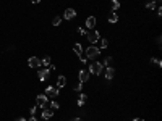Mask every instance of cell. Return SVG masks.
I'll return each instance as SVG.
<instances>
[{
	"label": "cell",
	"instance_id": "obj_17",
	"mask_svg": "<svg viewBox=\"0 0 162 121\" xmlns=\"http://www.w3.org/2000/svg\"><path fill=\"white\" fill-rule=\"evenodd\" d=\"M50 62H52V60H50V56H44V58L41 60V63L44 65V66H47V68H49V65H50Z\"/></svg>",
	"mask_w": 162,
	"mask_h": 121
},
{
	"label": "cell",
	"instance_id": "obj_22",
	"mask_svg": "<svg viewBox=\"0 0 162 121\" xmlns=\"http://www.w3.org/2000/svg\"><path fill=\"white\" fill-rule=\"evenodd\" d=\"M50 110H52V111L58 110V103L57 102H50Z\"/></svg>",
	"mask_w": 162,
	"mask_h": 121
},
{
	"label": "cell",
	"instance_id": "obj_25",
	"mask_svg": "<svg viewBox=\"0 0 162 121\" xmlns=\"http://www.w3.org/2000/svg\"><path fill=\"white\" fill-rule=\"evenodd\" d=\"M78 32H80V34H83V36H86V34H88V31H86L84 27H80V29H78Z\"/></svg>",
	"mask_w": 162,
	"mask_h": 121
},
{
	"label": "cell",
	"instance_id": "obj_24",
	"mask_svg": "<svg viewBox=\"0 0 162 121\" xmlns=\"http://www.w3.org/2000/svg\"><path fill=\"white\" fill-rule=\"evenodd\" d=\"M151 62H154V63H156V65H157V66H159V68L162 66V62H161V60H159V58H152V60H151Z\"/></svg>",
	"mask_w": 162,
	"mask_h": 121
},
{
	"label": "cell",
	"instance_id": "obj_23",
	"mask_svg": "<svg viewBox=\"0 0 162 121\" xmlns=\"http://www.w3.org/2000/svg\"><path fill=\"white\" fill-rule=\"evenodd\" d=\"M107 45H109V40H107V39H102V40H101V47H102V48H107Z\"/></svg>",
	"mask_w": 162,
	"mask_h": 121
},
{
	"label": "cell",
	"instance_id": "obj_6",
	"mask_svg": "<svg viewBox=\"0 0 162 121\" xmlns=\"http://www.w3.org/2000/svg\"><path fill=\"white\" fill-rule=\"evenodd\" d=\"M46 95L47 97H57L58 95V87H54V86L46 87Z\"/></svg>",
	"mask_w": 162,
	"mask_h": 121
},
{
	"label": "cell",
	"instance_id": "obj_15",
	"mask_svg": "<svg viewBox=\"0 0 162 121\" xmlns=\"http://www.w3.org/2000/svg\"><path fill=\"white\" fill-rule=\"evenodd\" d=\"M52 116H54L52 110H44V111H42V118H44V120H49V118H52Z\"/></svg>",
	"mask_w": 162,
	"mask_h": 121
},
{
	"label": "cell",
	"instance_id": "obj_34",
	"mask_svg": "<svg viewBox=\"0 0 162 121\" xmlns=\"http://www.w3.org/2000/svg\"><path fill=\"white\" fill-rule=\"evenodd\" d=\"M156 2H161V0H156Z\"/></svg>",
	"mask_w": 162,
	"mask_h": 121
},
{
	"label": "cell",
	"instance_id": "obj_12",
	"mask_svg": "<svg viewBox=\"0 0 162 121\" xmlns=\"http://www.w3.org/2000/svg\"><path fill=\"white\" fill-rule=\"evenodd\" d=\"M73 52H75V55H78L81 58V56H83V47H81V44H75Z\"/></svg>",
	"mask_w": 162,
	"mask_h": 121
},
{
	"label": "cell",
	"instance_id": "obj_9",
	"mask_svg": "<svg viewBox=\"0 0 162 121\" xmlns=\"http://www.w3.org/2000/svg\"><path fill=\"white\" fill-rule=\"evenodd\" d=\"M75 16H76V11H75L73 8H66V10H65V15H63V18H65V19H73Z\"/></svg>",
	"mask_w": 162,
	"mask_h": 121
},
{
	"label": "cell",
	"instance_id": "obj_32",
	"mask_svg": "<svg viewBox=\"0 0 162 121\" xmlns=\"http://www.w3.org/2000/svg\"><path fill=\"white\" fill-rule=\"evenodd\" d=\"M70 121H81L80 118H73V120H70Z\"/></svg>",
	"mask_w": 162,
	"mask_h": 121
},
{
	"label": "cell",
	"instance_id": "obj_1",
	"mask_svg": "<svg viewBox=\"0 0 162 121\" xmlns=\"http://www.w3.org/2000/svg\"><path fill=\"white\" fill-rule=\"evenodd\" d=\"M84 52H86V56H88V58L94 60V58H97V56H99V53H101V48H97L96 45H89Z\"/></svg>",
	"mask_w": 162,
	"mask_h": 121
},
{
	"label": "cell",
	"instance_id": "obj_8",
	"mask_svg": "<svg viewBox=\"0 0 162 121\" xmlns=\"http://www.w3.org/2000/svg\"><path fill=\"white\" fill-rule=\"evenodd\" d=\"M49 76H50V70H49V68H44V70L39 71V79H41V81L49 79Z\"/></svg>",
	"mask_w": 162,
	"mask_h": 121
},
{
	"label": "cell",
	"instance_id": "obj_20",
	"mask_svg": "<svg viewBox=\"0 0 162 121\" xmlns=\"http://www.w3.org/2000/svg\"><path fill=\"white\" fill-rule=\"evenodd\" d=\"M112 62H113L112 56H107V58H105V62H104V65H105V66H112Z\"/></svg>",
	"mask_w": 162,
	"mask_h": 121
},
{
	"label": "cell",
	"instance_id": "obj_33",
	"mask_svg": "<svg viewBox=\"0 0 162 121\" xmlns=\"http://www.w3.org/2000/svg\"><path fill=\"white\" fill-rule=\"evenodd\" d=\"M133 121H144V120H141V118H135Z\"/></svg>",
	"mask_w": 162,
	"mask_h": 121
},
{
	"label": "cell",
	"instance_id": "obj_11",
	"mask_svg": "<svg viewBox=\"0 0 162 121\" xmlns=\"http://www.w3.org/2000/svg\"><path fill=\"white\" fill-rule=\"evenodd\" d=\"M88 79H89L88 71H86V70H81V71H80V82H88Z\"/></svg>",
	"mask_w": 162,
	"mask_h": 121
},
{
	"label": "cell",
	"instance_id": "obj_31",
	"mask_svg": "<svg viewBox=\"0 0 162 121\" xmlns=\"http://www.w3.org/2000/svg\"><path fill=\"white\" fill-rule=\"evenodd\" d=\"M31 2H33V3H39L41 0H31Z\"/></svg>",
	"mask_w": 162,
	"mask_h": 121
},
{
	"label": "cell",
	"instance_id": "obj_27",
	"mask_svg": "<svg viewBox=\"0 0 162 121\" xmlns=\"http://www.w3.org/2000/svg\"><path fill=\"white\" fill-rule=\"evenodd\" d=\"M31 115H33V116L36 115V107H33V108H31Z\"/></svg>",
	"mask_w": 162,
	"mask_h": 121
},
{
	"label": "cell",
	"instance_id": "obj_21",
	"mask_svg": "<svg viewBox=\"0 0 162 121\" xmlns=\"http://www.w3.org/2000/svg\"><path fill=\"white\" fill-rule=\"evenodd\" d=\"M112 8L113 10H118V8H120V2H118V0H112Z\"/></svg>",
	"mask_w": 162,
	"mask_h": 121
},
{
	"label": "cell",
	"instance_id": "obj_18",
	"mask_svg": "<svg viewBox=\"0 0 162 121\" xmlns=\"http://www.w3.org/2000/svg\"><path fill=\"white\" fill-rule=\"evenodd\" d=\"M146 8H148V10H156V2H154V0L152 2H148L146 3Z\"/></svg>",
	"mask_w": 162,
	"mask_h": 121
},
{
	"label": "cell",
	"instance_id": "obj_4",
	"mask_svg": "<svg viewBox=\"0 0 162 121\" xmlns=\"http://www.w3.org/2000/svg\"><path fill=\"white\" fill-rule=\"evenodd\" d=\"M99 32H97V31H91V32H88V34H86V37H88V40H89V42L91 44H96L97 42V40H99Z\"/></svg>",
	"mask_w": 162,
	"mask_h": 121
},
{
	"label": "cell",
	"instance_id": "obj_13",
	"mask_svg": "<svg viewBox=\"0 0 162 121\" xmlns=\"http://www.w3.org/2000/svg\"><path fill=\"white\" fill-rule=\"evenodd\" d=\"M107 18H109V23H117V21H118V16H117L115 11H110Z\"/></svg>",
	"mask_w": 162,
	"mask_h": 121
},
{
	"label": "cell",
	"instance_id": "obj_7",
	"mask_svg": "<svg viewBox=\"0 0 162 121\" xmlns=\"http://www.w3.org/2000/svg\"><path fill=\"white\" fill-rule=\"evenodd\" d=\"M96 16H88V18H86V21H84V24H86V27H88V29H94V26H96Z\"/></svg>",
	"mask_w": 162,
	"mask_h": 121
},
{
	"label": "cell",
	"instance_id": "obj_16",
	"mask_svg": "<svg viewBox=\"0 0 162 121\" xmlns=\"http://www.w3.org/2000/svg\"><path fill=\"white\" fill-rule=\"evenodd\" d=\"M86 100H88V95H86V94H81L80 99H78V105H80V107H83V105L86 103Z\"/></svg>",
	"mask_w": 162,
	"mask_h": 121
},
{
	"label": "cell",
	"instance_id": "obj_26",
	"mask_svg": "<svg viewBox=\"0 0 162 121\" xmlns=\"http://www.w3.org/2000/svg\"><path fill=\"white\" fill-rule=\"evenodd\" d=\"M81 84H83V82H78L76 86H75V91H76V92H80V91H81Z\"/></svg>",
	"mask_w": 162,
	"mask_h": 121
},
{
	"label": "cell",
	"instance_id": "obj_28",
	"mask_svg": "<svg viewBox=\"0 0 162 121\" xmlns=\"http://www.w3.org/2000/svg\"><path fill=\"white\" fill-rule=\"evenodd\" d=\"M157 15H159V16L162 15V8L161 7H157Z\"/></svg>",
	"mask_w": 162,
	"mask_h": 121
},
{
	"label": "cell",
	"instance_id": "obj_2",
	"mask_svg": "<svg viewBox=\"0 0 162 121\" xmlns=\"http://www.w3.org/2000/svg\"><path fill=\"white\" fill-rule=\"evenodd\" d=\"M102 71H104V65H102V63H99V62L91 63V66H89V73H91V74H101Z\"/></svg>",
	"mask_w": 162,
	"mask_h": 121
},
{
	"label": "cell",
	"instance_id": "obj_14",
	"mask_svg": "<svg viewBox=\"0 0 162 121\" xmlns=\"http://www.w3.org/2000/svg\"><path fill=\"white\" fill-rule=\"evenodd\" d=\"M65 84H66V78H65V76H58L57 87H65Z\"/></svg>",
	"mask_w": 162,
	"mask_h": 121
},
{
	"label": "cell",
	"instance_id": "obj_19",
	"mask_svg": "<svg viewBox=\"0 0 162 121\" xmlns=\"http://www.w3.org/2000/svg\"><path fill=\"white\" fill-rule=\"evenodd\" d=\"M60 23H62V18H60V16H55V18L52 19V24H54V26H58Z\"/></svg>",
	"mask_w": 162,
	"mask_h": 121
},
{
	"label": "cell",
	"instance_id": "obj_3",
	"mask_svg": "<svg viewBox=\"0 0 162 121\" xmlns=\"http://www.w3.org/2000/svg\"><path fill=\"white\" fill-rule=\"evenodd\" d=\"M36 103H37V107H47V103H49V97H47L46 94H39L36 97Z\"/></svg>",
	"mask_w": 162,
	"mask_h": 121
},
{
	"label": "cell",
	"instance_id": "obj_5",
	"mask_svg": "<svg viewBox=\"0 0 162 121\" xmlns=\"http://www.w3.org/2000/svg\"><path fill=\"white\" fill-rule=\"evenodd\" d=\"M28 65H29V68H39L41 66V58H37V56H31L29 60H28Z\"/></svg>",
	"mask_w": 162,
	"mask_h": 121
},
{
	"label": "cell",
	"instance_id": "obj_10",
	"mask_svg": "<svg viewBox=\"0 0 162 121\" xmlns=\"http://www.w3.org/2000/svg\"><path fill=\"white\" fill-rule=\"evenodd\" d=\"M113 74H115V70H113V66H107V70H105V79H113Z\"/></svg>",
	"mask_w": 162,
	"mask_h": 121
},
{
	"label": "cell",
	"instance_id": "obj_29",
	"mask_svg": "<svg viewBox=\"0 0 162 121\" xmlns=\"http://www.w3.org/2000/svg\"><path fill=\"white\" fill-rule=\"evenodd\" d=\"M28 121H39V120H36V118H34V116H33V118H29Z\"/></svg>",
	"mask_w": 162,
	"mask_h": 121
},
{
	"label": "cell",
	"instance_id": "obj_30",
	"mask_svg": "<svg viewBox=\"0 0 162 121\" xmlns=\"http://www.w3.org/2000/svg\"><path fill=\"white\" fill-rule=\"evenodd\" d=\"M15 121H26V120H25V118H16Z\"/></svg>",
	"mask_w": 162,
	"mask_h": 121
}]
</instances>
